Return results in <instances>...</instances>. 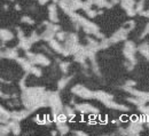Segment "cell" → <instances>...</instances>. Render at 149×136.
<instances>
[{
  "label": "cell",
  "mask_w": 149,
  "mask_h": 136,
  "mask_svg": "<svg viewBox=\"0 0 149 136\" xmlns=\"http://www.w3.org/2000/svg\"><path fill=\"white\" fill-rule=\"evenodd\" d=\"M49 45H51V47H52L54 50H56V52H58V53H64V48L61 47V46L58 45V42L55 41L54 39H51V40H49Z\"/></svg>",
  "instance_id": "obj_4"
},
{
  "label": "cell",
  "mask_w": 149,
  "mask_h": 136,
  "mask_svg": "<svg viewBox=\"0 0 149 136\" xmlns=\"http://www.w3.org/2000/svg\"><path fill=\"white\" fill-rule=\"evenodd\" d=\"M28 56L30 57L31 62L33 64H40V65H48L49 64V61L45 57L44 55H33V54L28 53Z\"/></svg>",
  "instance_id": "obj_2"
},
{
  "label": "cell",
  "mask_w": 149,
  "mask_h": 136,
  "mask_svg": "<svg viewBox=\"0 0 149 136\" xmlns=\"http://www.w3.org/2000/svg\"><path fill=\"white\" fill-rule=\"evenodd\" d=\"M13 38V35L7 30H0V39L2 40H9Z\"/></svg>",
  "instance_id": "obj_6"
},
{
  "label": "cell",
  "mask_w": 149,
  "mask_h": 136,
  "mask_svg": "<svg viewBox=\"0 0 149 136\" xmlns=\"http://www.w3.org/2000/svg\"><path fill=\"white\" fill-rule=\"evenodd\" d=\"M49 17L53 22H57V16H56V7L55 5L49 6Z\"/></svg>",
  "instance_id": "obj_5"
},
{
  "label": "cell",
  "mask_w": 149,
  "mask_h": 136,
  "mask_svg": "<svg viewBox=\"0 0 149 136\" xmlns=\"http://www.w3.org/2000/svg\"><path fill=\"white\" fill-rule=\"evenodd\" d=\"M135 82L134 81H127V86H134Z\"/></svg>",
  "instance_id": "obj_11"
},
{
  "label": "cell",
  "mask_w": 149,
  "mask_h": 136,
  "mask_svg": "<svg viewBox=\"0 0 149 136\" xmlns=\"http://www.w3.org/2000/svg\"><path fill=\"white\" fill-rule=\"evenodd\" d=\"M68 80H69V78H68V79H62V80L58 82V84H60V85H58V87H60V88H63V87L65 86V84L68 82Z\"/></svg>",
  "instance_id": "obj_9"
},
{
  "label": "cell",
  "mask_w": 149,
  "mask_h": 136,
  "mask_svg": "<svg viewBox=\"0 0 149 136\" xmlns=\"http://www.w3.org/2000/svg\"><path fill=\"white\" fill-rule=\"evenodd\" d=\"M139 50H140V53H141L142 55H145L146 57H148V45H147V43L141 45L140 48H139Z\"/></svg>",
  "instance_id": "obj_7"
},
{
  "label": "cell",
  "mask_w": 149,
  "mask_h": 136,
  "mask_svg": "<svg viewBox=\"0 0 149 136\" xmlns=\"http://www.w3.org/2000/svg\"><path fill=\"white\" fill-rule=\"evenodd\" d=\"M23 22H25V23H33L31 19H28V17H24V19H23Z\"/></svg>",
  "instance_id": "obj_10"
},
{
  "label": "cell",
  "mask_w": 149,
  "mask_h": 136,
  "mask_svg": "<svg viewBox=\"0 0 149 136\" xmlns=\"http://www.w3.org/2000/svg\"><path fill=\"white\" fill-rule=\"evenodd\" d=\"M72 93H74L76 95L80 97H84V98H92L94 97V93H92L91 90H88L87 88L83 87V86H76L74 88H72Z\"/></svg>",
  "instance_id": "obj_1"
},
{
  "label": "cell",
  "mask_w": 149,
  "mask_h": 136,
  "mask_svg": "<svg viewBox=\"0 0 149 136\" xmlns=\"http://www.w3.org/2000/svg\"><path fill=\"white\" fill-rule=\"evenodd\" d=\"M77 110H79L80 112H85V113H88V112H91V113H95L96 112V109L93 108L92 105H90V104H81V105H77V108H76Z\"/></svg>",
  "instance_id": "obj_3"
},
{
  "label": "cell",
  "mask_w": 149,
  "mask_h": 136,
  "mask_svg": "<svg viewBox=\"0 0 149 136\" xmlns=\"http://www.w3.org/2000/svg\"><path fill=\"white\" fill-rule=\"evenodd\" d=\"M64 115L67 118H70V117H74V110L72 109H70V108H65V112H64Z\"/></svg>",
  "instance_id": "obj_8"
}]
</instances>
